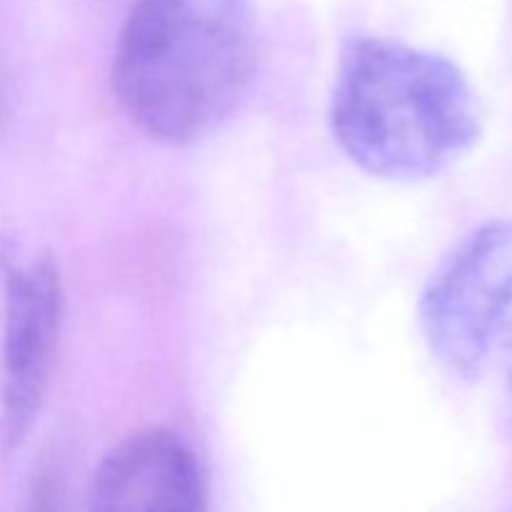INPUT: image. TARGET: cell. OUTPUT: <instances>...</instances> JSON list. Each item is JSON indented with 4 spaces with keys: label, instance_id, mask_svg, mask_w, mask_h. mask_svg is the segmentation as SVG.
Returning <instances> with one entry per match:
<instances>
[{
    "label": "cell",
    "instance_id": "obj_1",
    "mask_svg": "<svg viewBox=\"0 0 512 512\" xmlns=\"http://www.w3.org/2000/svg\"><path fill=\"white\" fill-rule=\"evenodd\" d=\"M250 0H135L113 53V90L150 140L188 148L233 118L258 73Z\"/></svg>",
    "mask_w": 512,
    "mask_h": 512
},
{
    "label": "cell",
    "instance_id": "obj_6",
    "mask_svg": "<svg viewBox=\"0 0 512 512\" xmlns=\"http://www.w3.org/2000/svg\"><path fill=\"white\" fill-rule=\"evenodd\" d=\"M508 378H510V388H512V350L508 355Z\"/></svg>",
    "mask_w": 512,
    "mask_h": 512
},
{
    "label": "cell",
    "instance_id": "obj_3",
    "mask_svg": "<svg viewBox=\"0 0 512 512\" xmlns=\"http://www.w3.org/2000/svg\"><path fill=\"white\" fill-rule=\"evenodd\" d=\"M433 358L460 380H478L512 350V223L480 225L440 263L420 298Z\"/></svg>",
    "mask_w": 512,
    "mask_h": 512
},
{
    "label": "cell",
    "instance_id": "obj_2",
    "mask_svg": "<svg viewBox=\"0 0 512 512\" xmlns=\"http://www.w3.org/2000/svg\"><path fill=\"white\" fill-rule=\"evenodd\" d=\"M328 118L345 158L390 183L445 173L483 135L478 93L453 60L380 35L345 45Z\"/></svg>",
    "mask_w": 512,
    "mask_h": 512
},
{
    "label": "cell",
    "instance_id": "obj_4",
    "mask_svg": "<svg viewBox=\"0 0 512 512\" xmlns=\"http://www.w3.org/2000/svg\"><path fill=\"white\" fill-rule=\"evenodd\" d=\"M3 348H0V443L15 448L38 420L53 380L63 328V278L48 253H0Z\"/></svg>",
    "mask_w": 512,
    "mask_h": 512
},
{
    "label": "cell",
    "instance_id": "obj_5",
    "mask_svg": "<svg viewBox=\"0 0 512 512\" xmlns=\"http://www.w3.org/2000/svg\"><path fill=\"white\" fill-rule=\"evenodd\" d=\"M88 512H208L203 465L175 430H140L98 465Z\"/></svg>",
    "mask_w": 512,
    "mask_h": 512
}]
</instances>
